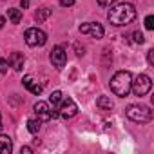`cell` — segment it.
Listing matches in <instances>:
<instances>
[{
	"instance_id": "603a6c76",
	"label": "cell",
	"mask_w": 154,
	"mask_h": 154,
	"mask_svg": "<svg viewBox=\"0 0 154 154\" xmlns=\"http://www.w3.org/2000/svg\"><path fill=\"white\" fill-rule=\"evenodd\" d=\"M147 60H149V65H154V49L147 53Z\"/></svg>"
},
{
	"instance_id": "7402d4cb",
	"label": "cell",
	"mask_w": 154,
	"mask_h": 154,
	"mask_svg": "<svg viewBox=\"0 0 154 154\" xmlns=\"http://www.w3.org/2000/svg\"><path fill=\"white\" fill-rule=\"evenodd\" d=\"M74 2H76V0H60V6L62 8H71Z\"/></svg>"
},
{
	"instance_id": "2e32d148",
	"label": "cell",
	"mask_w": 154,
	"mask_h": 154,
	"mask_svg": "<svg viewBox=\"0 0 154 154\" xmlns=\"http://www.w3.org/2000/svg\"><path fill=\"white\" fill-rule=\"evenodd\" d=\"M27 131L31 134H38V131H40V120H29L27 122Z\"/></svg>"
},
{
	"instance_id": "d6986e66",
	"label": "cell",
	"mask_w": 154,
	"mask_h": 154,
	"mask_svg": "<svg viewBox=\"0 0 154 154\" xmlns=\"http://www.w3.org/2000/svg\"><path fill=\"white\" fill-rule=\"evenodd\" d=\"M132 38H134L136 44H143V42H145V38H143V35H141L140 31H134V33H132Z\"/></svg>"
},
{
	"instance_id": "4fadbf2b",
	"label": "cell",
	"mask_w": 154,
	"mask_h": 154,
	"mask_svg": "<svg viewBox=\"0 0 154 154\" xmlns=\"http://www.w3.org/2000/svg\"><path fill=\"white\" fill-rule=\"evenodd\" d=\"M96 105H98L102 111H111V109L114 107V103H112V100H111L109 96H100V98L96 100Z\"/></svg>"
},
{
	"instance_id": "4316f807",
	"label": "cell",
	"mask_w": 154,
	"mask_h": 154,
	"mask_svg": "<svg viewBox=\"0 0 154 154\" xmlns=\"http://www.w3.org/2000/svg\"><path fill=\"white\" fill-rule=\"evenodd\" d=\"M0 129H2V116H0Z\"/></svg>"
},
{
	"instance_id": "e0dca14e",
	"label": "cell",
	"mask_w": 154,
	"mask_h": 154,
	"mask_svg": "<svg viewBox=\"0 0 154 154\" xmlns=\"http://www.w3.org/2000/svg\"><path fill=\"white\" fill-rule=\"evenodd\" d=\"M60 102H62V93H60V91H54V93L49 96V103H51L53 109H54L56 105H60Z\"/></svg>"
},
{
	"instance_id": "ac0fdd59",
	"label": "cell",
	"mask_w": 154,
	"mask_h": 154,
	"mask_svg": "<svg viewBox=\"0 0 154 154\" xmlns=\"http://www.w3.org/2000/svg\"><path fill=\"white\" fill-rule=\"evenodd\" d=\"M145 27H147L149 31L154 29V17H152V15H149V17L145 18Z\"/></svg>"
},
{
	"instance_id": "8fae6325",
	"label": "cell",
	"mask_w": 154,
	"mask_h": 154,
	"mask_svg": "<svg viewBox=\"0 0 154 154\" xmlns=\"http://www.w3.org/2000/svg\"><path fill=\"white\" fill-rule=\"evenodd\" d=\"M9 65L15 71H22V67H24V54L22 53H11L9 54Z\"/></svg>"
},
{
	"instance_id": "5bb4252c",
	"label": "cell",
	"mask_w": 154,
	"mask_h": 154,
	"mask_svg": "<svg viewBox=\"0 0 154 154\" xmlns=\"http://www.w3.org/2000/svg\"><path fill=\"white\" fill-rule=\"evenodd\" d=\"M8 17H9L11 24H20V20H22V13H20V9H15V8L8 9Z\"/></svg>"
},
{
	"instance_id": "484cf974",
	"label": "cell",
	"mask_w": 154,
	"mask_h": 154,
	"mask_svg": "<svg viewBox=\"0 0 154 154\" xmlns=\"http://www.w3.org/2000/svg\"><path fill=\"white\" fill-rule=\"evenodd\" d=\"M4 24H6V18H4V17H0V29L4 27Z\"/></svg>"
},
{
	"instance_id": "30bf717a",
	"label": "cell",
	"mask_w": 154,
	"mask_h": 154,
	"mask_svg": "<svg viewBox=\"0 0 154 154\" xmlns=\"http://www.w3.org/2000/svg\"><path fill=\"white\" fill-rule=\"evenodd\" d=\"M22 84H24V87H27L33 94H40L42 93V85L38 84V82H35V78L31 74H27V76H24V80H22Z\"/></svg>"
},
{
	"instance_id": "6da1fadb",
	"label": "cell",
	"mask_w": 154,
	"mask_h": 154,
	"mask_svg": "<svg viewBox=\"0 0 154 154\" xmlns=\"http://www.w3.org/2000/svg\"><path fill=\"white\" fill-rule=\"evenodd\" d=\"M107 18L112 26H129L131 22H134L136 18V9L132 4H118L114 8L109 9Z\"/></svg>"
},
{
	"instance_id": "ba28073f",
	"label": "cell",
	"mask_w": 154,
	"mask_h": 154,
	"mask_svg": "<svg viewBox=\"0 0 154 154\" xmlns=\"http://www.w3.org/2000/svg\"><path fill=\"white\" fill-rule=\"evenodd\" d=\"M49 58H51V63H53L56 69H62V67L65 65V62H67V54H65V51H63V47H62V45L53 47V51H51Z\"/></svg>"
},
{
	"instance_id": "cb8c5ba5",
	"label": "cell",
	"mask_w": 154,
	"mask_h": 154,
	"mask_svg": "<svg viewBox=\"0 0 154 154\" xmlns=\"http://www.w3.org/2000/svg\"><path fill=\"white\" fill-rule=\"evenodd\" d=\"M20 152H22V154H24V152H26V154H31V152H33V149H31V147H22V149H20Z\"/></svg>"
},
{
	"instance_id": "ffe728a7",
	"label": "cell",
	"mask_w": 154,
	"mask_h": 154,
	"mask_svg": "<svg viewBox=\"0 0 154 154\" xmlns=\"http://www.w3.org/2000/svg\"><path fill=\"white\" fill-rule=\"evenodd\" d=\"M8 67H9V63H8L6 60L0 58V74H6V72H8Z\"/></svg>"
},
{
	"instance_id": "277c9868",
	"label": "cell",
	"mask_w": 154,
	"mask_h": 154,
	"mask_svg": "<svg viewBox=\"0 0 154 154\" xmlns=\"http://www.w3.org/2000/svg\"><path fill=\"white\" fill-rule=\"evenodd\" d=\"M24 38H26V44H27L29 47H42V45H45V42H47V35H45L42 29H38V27H29V29L26 31Z\"/></svg>"
},
{
	"instance_id": "3957f363",
	"label": "cell",
	"mask_w": 154,
	"mask_h": 154,
	"mask_svg": "<svg viewBox=\"0 0 154 154\" xmlns=\"http://www.w3.org/2000/svg\"><path fill=\"white\" fill-rule=\"evenodd\" d=\"M125 114L129 120L136 123H149L152 120V111L147 105H129L125 109Z\"/></svg>"
},
{
	"instance_id": "44dd1931",
	"label": "cell",
	"mask_w": 154,
	"mask_h": 154,
	"mask_svg": "<svg viewBox=\"0 0 154 154\" xmlns=\"http://www.w3.org/2000/svg\"><path fill=\"white\" fill-rule=\"evenodd\" d=\"M116 2V0H98V4L102 6V8H107V6H112Z\"/></svg>"
},
{
	"instance_id": "9a60e30c",
	"label": "cell",
	"mask_w": 154,
	"mask_h": 154,
	"mask_svg": "<svg viewBox=\"0 0 154 154\" xmlns=\"http://www.w3.org/2000/svg\"><path fill=\"white\" fill-rule=\"evenodd\" d=\"M49 17H51V9H49V8H40V9L35 13L36 22H44V20H47Z\"/></svg>"
},
{
	"instance_id": "7a4b0ae2",
	"label": "cell",
	"mask_w": 154,
	"mask_h": 154,
	"mask_svg": "<svg viewBox=\"0 0 154 154\" xmlns=\"http://www.w3.org/2000/svg\"><path fill=\"white\" fill-rule=\"evenodd\" d=\"M131 84H132V74L129 71H118L111 80V91L116 96L125 98L131 93Z\"/></svg>"
},
{
	"instance_id": "5b68a950",
	"label": "cell",
	"mask_w": 154,
	"mask_h": 154,
	"mask_svg": "<svg viewBox=\"0 0 154 154\" xmlns=\"http://www.w3.org/2000/svg\"><path fill=\"white\" fill-rule=\"evenodd\" d=\"M131 89L136 96H145L150 89H152V82L147 74H138L136 76V80L131 84Z\"/></svg>"
},
{
	"instance_id": "d4e9b609",
	"label": "cell",
	"mask_w": 154,
	"mask_h": 154,
	"mask_svg": "<svg viewBox=\"0 0 154 154\" xmlns=\"http://www.w3.org/2000/svg\"><path fill=\"white\" fill-rule=\"evenodd\" d=\"M20 6L26 9V8H29V0H22V2H20Z\"/></svg>"
},
{
	"instance_id": "8992f818",
	"label": "cell",
	"mask_w": 154,
	"mask_h": 154,
	"mask_svg": "<svg viewBox=\"0 0 154 154\" xmlns=\"http://www.w3.org/2000/svg\"><path fill=\"white\" fill-rule=\"evenodd\" d=\"M76 112H78V105H76V102H74L72 98H65V100L62 98V102H60V109H58V116L69 120V118H72Z\"/></svg>"
},
{
	"instance_id": "9c48e42d",
	"label": "cell",
	"mask_w": 154,
	"mask_h": 154,
	"mask_svg": "<svg viewBox=\"0 0 154 154\" xmlns=\"http://www.w3.org/2000/svg\"><path fill=\"white\" fill-rule=\"evenodd\" d=\"M80 33L82 35H91L93 38H102L103 36V27L98 22H87V24L80 26Z\"/></svg>"
},
{
	"instance_id": "52a82bcc",
	"label": "cell",
	"mask_w": 154,
	"mask_h": 154,
	"mask_svg": "<svg viewBox=\"0 0 154 154\" xmlns=\"http://www.w3.org/2000/svg\"><path fill=\"white\" fill-rule=\"evenodd\" d=\"M35 112H36V116H38L40 122H47V120L58 116V111L51 109L49 103H45V102H36L35 103Z\"/></svg>"
},
{
	"instance_id": "7c38bea8",
	"label": "cell",
	"mask_w": 154,
	"mask_h": 154,
	"mask_svg": "<svg viewBox=\"0 0 154 154\" xmlns=\"http://www.w3.org/2000/svg\"><path fill=\"white\" fill-rule=\"evenodd\" d=\"M13 150V141L9 136L6 134H0V152H4V154H9Z\"/></svg>"
}]
</instances>
